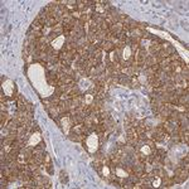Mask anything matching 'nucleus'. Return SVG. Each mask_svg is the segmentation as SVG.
<instances>
[{
    "instance_id": "nucleus-1",
    "label": "nucleus",
    "mask_w": 189,
    "mask_h": 189,
    "mask_svg": "<svg viewBox=\"0 0 189 189\" xmlns=\"http://www.w3.org/2000/svg\"><path fill=\"white\" fill-rule=\"evenodd\" d=\"M88 146H90V151H95L97 149V138L95 135L90 136V139H88Z\"/></svg>"
},
{
    "instance_id": "nucleus-3",
    "label": "nucleus",
    "mask_w": 189,
    "mask_h": 189,
    "mask_svg": "<svg viewBox=\"0 0 189 189\" xmlns=\"http://www.w3.org/2000/svg\"><path fill=\"white\" fill-rule=\"evenodd\" d=\"M143 151L146 152V154H149V152H150V149H149L148 146H144V148H143Z\"/></svg>"
},
{
    "instance_id": "nucleus-2",
    "label": "nucleus",
    "mask_w": 189,
    "mask_h": 189,
    "mask_svg": "<svg viewBox=\"0 0 189 189\" xmlns=\"http://www.w3.org/2000/svg\"><path fill=\"white\" fill-rule=\"evenodd\" d=\"M63 40H64V38H63V37H59L57 40H56V42H53V47H54V48H61V45H62L61 43H62Z\"/></svg>"
}]
</instances>
